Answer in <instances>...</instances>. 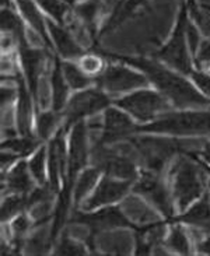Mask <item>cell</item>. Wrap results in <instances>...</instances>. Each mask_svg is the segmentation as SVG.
Masks as SVG:
<instances>
[{
	"label": "cell",
	"mask_w": 210,
	"mask_h": 256,
	"mask_svg": "<svg viewBox=\"0 0 210 256\" xmlns=\"http://www.w3.org/2000/svg\"><path fill=\"white\" fill-rule=\"evenodd\" d=\"M128 66L139 69L156 88L164 94L176 108H210V101L202 96L190 83L157 60L143 56L105 55Z\"/></svg>",
	"instance_id": "obj_1"
},
{
	"label": "cell",
	"mask_w": 210,
	"mask_h": 256,
	"mask_svg": "<svg viewBox=\"0 0 210 256\" xmlns=\"http://www.w3.org/2000/svg\"><path fill=\"white\" fill-rule=\"evenodd\" d=\"M138 132L161 133L171 136L210 134V112H175L162 114L148 125L138 126Z\"/></svg>",
	"instance_id": "obj_2"
},
{
	"label": "cell",
	"mask_w": 210,
	"mask_h": 256,
	"mask_svg": "<svg viewBox=\"0 0 210 256\" xmlns=\"http://www.w3.org/2000/svg\"><path fill=\"white\" fill-rule=\"evenodd\" d=\"M195 160L196 164L189 158H178L170 172L172 194L180 210H185L203 194L204 170L198 160Z\"/></svg>",
	"instance_id": "obj_3"
},
{
	"label": "cell",
	"mask_w": 210,
	"mask_h": 256,
	"mask_svg": "<svg viewBox=\"0 0 210 256\" xmlns=\"http://www.w3.org/2000/svg\"><path fill=\"white\" fill-rule=\"evenodd\" d=\"M189 21V12L186 3H184L178 14V20L171 38L157 52V59L166 63L168 68L180 72L181 74H192V60L186 40V26Z\"/></svg>",
	"instance_id": "obj_4"
},
{
	"label": "cell",
	"mask_w": 210,
	"mask_h": 256,
	"mask_svg": "<svg viewBox=\"0 0 210 256\" xmlns=\"http://www.w3.org/2000/svg\"><path fill=\"white\" fill-rule=\"evenodd\" d=\"M115 104L142 122L154 120L162 112L170 110V105H168L166 97H162L156 91L150 90L132 92L126 97L116 100Z\"/></svg>",
	"instance_id": "obj_5"
},
{
	"label": "cell",
	"mask_w": 210,
	"mask_h": 256,
	"mask_svg": "<svg viewBox=\"0 0 210 256\" xmlns=\"http://www.w3.org/2000/svg\"><path fill=\"white\" fill-rule=\"evenodd\" d=\"M133 143L152 171H160L164 166V162L176 152H189L186 150L188 143L180 142L176 138H140L133 140Z\"/></svg>",
	"instance_id": "obj_6"
},
{
	"label": "cell",
	"mask_w": 210,
	"mask_h": 256,
	"mask_svg": "<svg viewBox=\"0 0 210 256\" xmlns=\"http://www.w3.org/2000/svg\"><path fill=\"white\" fill-rule=\"evenodd\" d=\"M92 161L96 168L105 172V175L114 176L116 180L133 182L139 178L136 166L133 164L132 160L108 148L106 144L101 142H97L92 147Z\"/></svg>",
	"instance_id": "obj_7"
},
{
	"label": "cell",
	"mask_w": 210,
	"mask_h": 256,
	"mask_svg": "<svg viewBox=\"0 0 210 256\" xmlns=\"http://www.w3.org/2000/svg\"><path fill=\"white\" fill-rule=\"evenodd\" d=\"M94 80L100 88L108 91L111 94L136 90V88L146 87L148 84V78L143 73L129 69L128 66H125V63L106 66L104 72L98 74Z\"/></svg>",
	"instance_id": "obj_8"
},
{
	"label": "cell",
	"mask_w": 210,
	"mask_h": 256,
	"mask_svg": "<svg viewBox=\"0 0 210 256\" xmlns=\"http://www.w3.org/2000/svg\"><path fill=\"white\" fill-rule=\"evenodd\" d=\"M110 98L97 88H86L70 98L64 110V129H69L86 116L106 110Z\"/></svg>",
	"instance_id": "obj_9"
},
{
	"label": "cell",
	"mask_w": 210,
	"mask_h": 256,
	"mask_svg": "<svg viewBox=\"0 0 210 256\" xmlns=\"http://www.w3.org/2000/svg\"><path fill=\"white\" fill-rule=\"evenodd\" d=\"M73 222L87 226L90 228L91 236L97 234L100 231L119 228V227H130V228L134 230L138 228L115 206L100 208L94 213H76L74 217H73Z\"/></svg>",
	"instance_id": "obj_10"
},
{
	"label": "cell",
	"mask_w": 210,
	"mask_h": 256,
	"mask_svg": "<svg viewBox=\"0 0 210 256\" xmlns=\"http://www.w3.org/2000/svg\"><path fill=\"white\" fill-rule=\"evenodd\" d=\"M134 192L146 198L147 200L158 208L171 222V218L174 217V208L170 199V194L166 186L161 184V180L154 175L153 171L144 172L140 176L134 185Z\"/></svg>",
	"instance_id": "obj_11"
},
{
	"label": "cell",
	"mask_w": 210,
	"mask_h": 256,
	"mask_svg": "<svg viewBox=\"0 0 210 256\" xmlns=\"http://www.w3.org/2000/svg\"><path fill=\"white\" fill-rule=\"evenodd\" d=\"M129 188H130V182L105 175L102 180H98L97 186L94 188L90 198L84 202L83 208L86 212H90L104 204H111L120 200L128 194Z\"/></svg>",
	"instance_id": "obj_12"
},
{
	"label": "cell",
	"mask_w": 210,
	"mask_h": 256,
	"mask_svg": "<svg viewBox=\"0 0 210 256\" xmlns=\"http://www.w3.org/2000/svg\"><path fill=\"white\" fill-rule=\"evenodd\" d=\"M138 132V126L132 122L126 114L118 111L116 108H106L104 114V130L100 142L104 144L116 143L122 138L132 136Z\"/></svg>",
	"instance_id": "obj_13"
},
{
	"label": "cell",
	"mask_w": 210,
	"mask_h": 256,
	"mask_svg": "<svg viewBox=\"0 0 210 256\" xmlns=\"http://www.w3.org/2000/svg\"><path fill=\"white\" fill-rule=\"evenodd\" d=\"M46 27L52 41V46H55L63 59H76V58L80 59L84 55L83 48L77 44L74 36L64 28V26H60L56 21L46 18Z\"/></svg>",
	"instance_id": "obj_14"
},
{
	"label": "cell",
	"mask_w": 210,
	"mask_h": 256,
	"mask_svg": "<svg viewBox=\"0 0 210 256\" xmlns=\"http://www.w3.org/2000/svg\"><path fill=\"white\" fill-rule=\"evenodd\" d=\"M18 55H20L22 69L26 72V78H27L28 88L35 94L36 92V84H38V77L41 73L42 64V52L40 49L34 48L30 45L27 40L18 41Z\"/></svg>",
	"instance_id": "obj_15"
},
{
	"label": "cell",
	"mask_w": 210,
	"mask_h": 256,
	"mask_svg": "<svg viewBox=\"0 0 210 256\" xmlns=\"http://www.w3.org/2000/svg\"><path fill=\"white\" fill-rule=\"evenodd\" d=\"M64 168H68V152L64 150V142H63L62 130L58 133L49 148V182H50V190H58L59 180L63 175Z\"/></svg>",
	"instance_id": "obj_16"
},
{
	"label": "cell",
	"mask_w": 210,
	"mask_h": 256,
	"mask_svg": "<svg viewBox=\"0 0 210 256\" xmlns=\"http://www.w3.org/2000/svg\"><path fill=\"white\" fill-rule=\"evenodd\" d=\"M14 6L18 8L22 20L28 24V27L35 30L38 34L44 38V41L52 46V41L49 36L48 27H46V18H44L38 3L34 0H14Z\"/></svg>",
	"instance_id": "obj_17"
},
{
	"label": "cell",
	"mask_w": 210,
	"mask_h": 256,
	"mask_svg": "<svg viewBox=\"0 0 210 256\" xmlns=\"http://www.w3.org/2000/svg\"><path fill=\"white\" fill-rule=\"evenodd\" d=\"M172 222H184L196 228L210 232V194H204L200 200L188 208L184 214L171 218Z\"/></svg>",
	"instance_id": "obj_18"
},
{
	"label": "cell",
	"mask_w": 210,
	"mask_h": 256,
	"mask_svg": "<svg viewBox=\"0 0 210 256\" xmlns=\"http://www.w3.org/2000/svg\"><path fill=\"white\" fill-rule=\"evenodd\" d=\"M31 171L26 161H20L7 175V188L14 194H26L32 192Z\"/></svg>",
	"instance_id": "obj_19"
},
{
	"label": "cell",
	"mask_w": 210,
	"mask_h": 256,
	"mask_svg": "<svg viewBox=\"0 0 210 256\" xmlns=\"http://www.w3.org/2000/svg\"><path fill=\"white\" fill-rule=\"evenodd\" d=\"M18 104H17V124L20 129L21 136H31V100L28 94V88L22 82V78L18 76Z\"/></svg>",
	"instance_id": "obj_20"
},
{
	"label": "cell",
	"mask_w": 210,
	"mask_h": 256,
	"mask_svg": "<svg viewBox=\"0 0 210 256\" xmlns=\"http://www.w3.org/2000/svg\"><path fill=\"white\" fill-rule=\"evenodd\" d=\"M52 91H54V110L55 112L62 111L66 105L68 100V91H69V84L63 76L62 63L59 59L55 60V68L52 72Z\"/></svg>",
	"instance_id": "obj_21"
},
{
	"label": "cell",
	"mask_w": 210,
	"mask_h": 256,
	"mask_svg": "<svg viewBox=\"0 0 210 256\" xmlns=\"http://www.w3.org/2000/svg\"><path fill=\"white\" fill-rule=\"evenodd\" d=\"M98 176H100V170L98 168H88L84 170L77 178L74 190H73V199L76 203H80L87 194L94 190L97 186Z\"/></svg>",
	"instance_id": "obj_22"
},
{
	"label": "cell",
	"mask_w": 210,
	"mask_h": 256,
	"mask_svg": "<svg viewBox=\"0 0 210 256\" xmlns=\"http://www.w3.org/2000/svg\"><path fill=\"white\" fill-rule=\"evenodd\" d=\"M18 14L14 12L13 8H2V16H0V22H2V32H7V34H13L18 41L26 38L27 30L24 27Z\"/></svg>",
	"instance_id": "obj_23"
},
{
	"label": "cell",
	"mask_w": 210,
	"mask_h": 256,
	"mask_svg": "<svg viewBox=\"0 0 210 256\" xmlns=\"http://www.w3.org/2000/svg\"><path fill=\"white\" fill-rule=\"evenodd\" d=\"M62 72L63 76L66 78V82L69 84L70 88L73 90H84L91 84L90 76H87L83 70L80 69V66H77L74 63L63 60Z\"/></svg>",
	"instance_id": "obj_24"
},
{
	"label": "cell",
	"mask_w": 210,
	"mask_h": 256,
	"mask_svg": "<svg viewBox=\"0 0 210 256\" xmlns=\"http://www.w3.org/2000/svg\"><path fill=\"white\" fill-rule=\"evenodd\" d=\"M36 3L41 7L42 12L46 13L48 18L56 21L60 26L66 24L72 7L64 4L62 0H36Z\"/></svg>",
	"instance_id": "obj_25"
},
{
	"label": "cell",
	"mask_w": 210,
	"mask_h": 256,
	"mask_svg": "<svg viewBox=\"0 0 210 256\" xmlns=\"http://www.w3.org/2000/svg\"><path fill=\"white\" fill-rule=\"evenodd\" d=\"M188 6V4H186ZM189 17L196 24V27L200 30V32L210 38V7L190 4L188 6Z\"/></svg>",
	"instance_id": "obj_26"
},
{
	"label": "cell",
	"mask_w": 210,
	"mask_h": 256,
	"mask_svg": "<svg viewBox=\"0 0 210 256\" xmlns=\"http://www.w3.org/2000/svg\"><path fill=\"white\" fill-rule=\"evenodd\" d=\"M167 245L175 252L181 254V255H188L190 254V246H189V240L185 231L182 230L181 226H175L171 230L170 236L167 238Z\"/></svg>",
	"instance_id": "obj_27"
},
{
	"label": "cell",
	"mask_w": 210,
	"mask_h": 256,
	"mask_svg": "<svg viewBox=\"0 0 210 256\" xmlns=\"http://www.w3.org/2000/svg\"><path fill=\"white\" fill-rule=\"evenodd\" d=\"M38 146V140L32 136H22V138H12L3 143V148L10 150L16 154H30Z\"/></svg>",
	"instance_id": "obj_28"
},
{
	"label": "cell",
	"mask_w": 210,
	"mask_h": 256,
	"mask_svg": "<svg viewBox=\"0 0 210 256\" xmlns=\"http://www.w3.org/2000/svg\"><path fill=\"white\" fill-rule=\"evenodd\" d=\"M26 206H28V200L27 198H24V196L14 194V196L7 198L2 204V220L4 222V220L12 218L13 216L20 214Z\"/></svg>",
	"instance_id": "obj_29"
},
{
	"label": "cell",
	"mask_w": 210,
	"mask_h": 256,
	"mask_svg": "<svg viewBox=\"0 0 210 256\" xmlns=\"http://www.w3.org/2000/svg\"><path fill=\"white\" fill-rule=\"evenodd\" d=\"M45 147H41L38 152H35L34 157L30 160L28 166H30V171L31 175L34 176L35 180H38L41 185H45V180H46V164H45Z\"/></svg>",
	"instance_id": "obj_30"
},
{
	"label": "cell",
	"mask_w": 210,
	"mask_h": 256,
	"mask_svg": "<svg viewBox=\"0 0 210 256\" xmlns=\"http://www.w3.org/2000/svg\"><path fill=\"white\" fill-rule=\"evenodd\" d=\"M76 16L80 18V21L91 27L96 21V17L98 14V0H86L78 3L76 7Z\"/></svg>",
	"instance_id": "obj_31"
},
{
	"label": "cell",
	"mask_w": 210,
	"mask_h": 256,
	"mask_svg": "<svg viewBox=\"0 0 210 256\" xmlns=\"http://www.w3.org/2000/svg\"><path fill=\"white\" fill-rule=\"evenodd\" d=\"M78 66L87 76H98L105 69L104 59L98 55H83L80 58Z\"/></svg>",
	"instance_id": "obj_32"
},
{
	"label": "cell",
	"mask_w": 210,
	"mask_h": 256,
	"mask_svg": "<svg viewBox=\"0 0 210 256\" xmlns=\"http://www.w3.org/2000/svg\"><path fill=\"white\" fill-rule=\"evenodd\" d=\"M144 0H125L124 3H120L119 6V10L115 12V14L112 16L111 21H110V26L114 27V26H118V22H120L122 20H125L126 17L129 14H132V12L134 8H138L140 4H143Z\"/></svg>",
	"instance_id": "obj_33"
},
{
	"label": "cell",
	"mask_w": 210,
	"mask_h": 256,
	"mask_svg": "<svg viewBox=\"0 0 210 256\" xmlns=\"http://www.w3.org/2000/svg\"><path fill=\"white\" fill-rule=\"evenodd\" d=\"M56 125V115L54 112H44L38 116V134L42 138H46L50 136V133L54 130Z\"/></svg>",
	"instance_id": "obj_34"
},
{
	"label": "cell",
	"mask_w": 210,
	"mask_h": 256,
	"mask_svg": "<svg viewBox=\"0 0 210 256\" xmlns=\"http://www.w3.org/2000/svg\"><path fill=\"white\" fill-rule=\"evenodd\" d=\"M186 40H188L190 55H192V58H196V54H198L199 46L202 44L200 42V30L196 27V24L190 20V17H189L188 26H186Z\"/></svg>",
	"instance_id": "obj_35"
},
{
	"label": "cell",
	"mask_w": 210,
	"mask_h": 256,
	"mask_svg": "<svg viewBox=\"0 0 210 256\" xmlns=\"http://www.w3.org/2000/svg\"><path fill=\"white\" fill-rule=\"evenodd\" d=\"M84 254L86 250L83 245H80L68 236H63L56 250V255H84Z\"/></svg>",
	"instance_id": "obj_36"
},
{
	"label": "cell",
	"mask_w": 210,
	"mask_h": 256,
	"mask_svg": "<svg viewBox=\"0 0 210 256\" xmlns=\"http://www.w3.org/2000/svg\"><path fill=\"white\" fill-rule=\"evenodd\" d=\"M192 80L194 83L196 84V87L200 91H203L208 97H210V76L203 73V72H199V70H194L192 72Z\"/></svg>",
	"instance_id": "obj_37"
},
{
	"label": "cell",
	"mask_w": 210,
	"mask_h": 256,
	"mask_svg": "<svg viewBox=\"0 0 210 256\" xmlns=\"http://www.w3.org/2000/svg\"><path fill=\"white\" fill-rule=\"evenodd\" d=\"M13 232L16 238H21L26 236V232L30 228V220L27 218V216L20 214L17 216V218L13 222Z\"/></svg>",
	"instance_id": "obj_38"
},
{
	"label": "cell",
	"mask_w": 210,
	"mask_h": 256,
	"mask_svg": "<svg viewBox=\"0 0 210 256\" xmlns=\"http://www.w3.org/2000/svg\"><path fill=\"white\" fill-rule=\"evenodd\" d=\"M196 63H210V40L203 41L199 46V50L196 54L195 58Z\"/></svg>",
	"instance_id": "obj_39"
},
{
	"label": "cell",
	"mask_w": 210,
	"mask_h": 256,
	"mask_svg": "<svg viewBox=\"0 0 210 256\" xmlns=\"http://www.w3.org/2000/svg\"><path fill=\"white\" fill-rule=\"evenodd\" d=\"M16 98H18V91L13 90V88H2V104L7 105L13 102Z\"/></svg>",
	"instance_id": "obj_40"
},
{
	"label": "cell",
	"mask_w": 210,
	"mask_h": 256,
	"mask_svg": "<svg viewBox=\"0 0 210 256\" xmlns=\"http://www.w3.org/2000/svg\"><path fill=\"white\" fill-rule=\"evenodd\" d=\"M17 158V154H16V152H6V154H4V152H2V166H3V168H4V166H8V164H10V162H13L14 160Z\"/></svg>",
	"instance_id": "obj_41"
},
{
	"label": "cell",
	"mask_w": 210,
	"mask_h": 256,
	"mask_svg": "<svg viewBox=\"0 0 210 256\" xmlns=\"http://www.w3.org/2000/svg\"><path fill=\"white\" fill-rule=\"evenodd\" d=\"M199 250H200L202 254L210 255V238H206V240L199 245Z\"/></svg>",
	"instance_id": "obj_42"
},
{
	"label": "cell",
	"mask_w": 210,
	"mask_h": 256,
	"mask_svg": "<svg viewBox=\"0 0 210 256\" xmlns=\"http://www.w3.org/2000/svg\"><path fill=\"white\" fill-rule=\"evenodd\" d=\"M202 157L204 158L206 162H209L210 164V142H208L204 147H203V152H202Z\"/></svg>",
	"instance_id": "obj_43"
},
{
	"label": "cell",
	"mask_w": 210,
	"mask_h": 256,
	"mask_svg": "<svg viewBox=\"0 0 210 256\" xmlns=\"http://www.w3.org/2000/svg\"><path fill=\"white\" fill-rule=\"evenodd\" d=\"M186 156H189V157H192V158H196V160H198V161H199V158H198V157H196V154H195V152H188V154H186ZM199 162H200V161H199ZM200 164H202L203 170H204V172H206V174H208V175H209V180H208V184H209V189H210V168H209V166H204V164H203V162H200Z\"/></svg>",
	"instance_id": "obj_44"
},
{
	"label": "cell",
	"mask_w": 210,
	"mask_h": 256,
	"mask_svg": "<svg viewBox=\"0 0 210 256\" xmlns=\"http://www.w3.org/2000/svg\"><path fill=\"white\" fill-rule=\"evenodd\" d=\"M64 4H68L69 7H72V8H74V7L77 6V0H62Z\"/></svg>",
	"instance_id": "obj_45"
},
{
	"label": "cell",
	"mask_w": 210,
	"mask_h": 256,
	"mask_svg": "<svg viewBox=\"0 0 210 256\" xmlns=\"http://www.w3.org/2000/svg\"><path fill=\"white\" fill-rule=\"evenodd\" d=\"M196 3V0H186V4L188 6H190V4H195Z\"/></svg>",
	"instance_id": "obj_46"
},
{
	"label": "cell",
	"mask_w": 210,
	"mask_h": 256,
	"mask_svg": "<svg viewBox=\"0 0 210 256\" xmlns=\"http://www.w3.org/2000/svg\"><path fill=\"white\" fill-rule=\"evenodd\" d=\"M124 2H125V0H120V3H124Z\"/></svg>",
	"instance_id": "obj_47"
}]
</instances>
